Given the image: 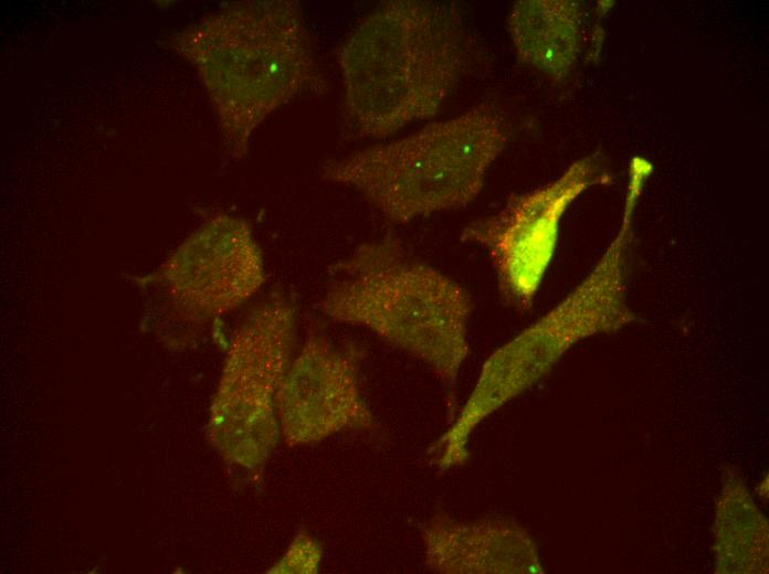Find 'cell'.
<instances>
[{
	"label": "cell",
	"mask_w": 769,
	"mask_h": 574,
	"mask_svg": "<svg viewBox=\"0 0 769 574\" xmlns=\"http://www.w3.org/2000/svg\"><path fill=\"white\" fill-rule=\"evenodd\" d=\"M337 59L347 119L360 137L382 139L438 113L470 49L456 6L392 0L357 24Z\"/></svg>",
	"instance_id": "6da1fadb"
},
{
	"label": "cell",
	"mask_w": 769,
	"mask_h": 574,
	"mask_svg": "<svg viewBox=\"0 0 769 574\" xmlns=\"http://www.w3.org/2000/svg\"><path fill=\"white\" fill-rule=\"evenodd\" d=\"M172 44L199 74L233 157L246 152L252 134L278 107L327 88L296 1L231 3Z\"/></svg>",
	"instance_id": "7a4b0ae2"
},
{
	"label": "cell",
	"mask_w": 769,
	"mask_h": 574,
	"mask_svg": "<svg viewBox=\"0 0 769 574\" xmlns=\"http://www.w3.org/2000/svg\"><path fill=\"white\" fill-rule=\"evenodd\" d=\"M330 274L322 312L367 328L424 363L447 391V403L455 404L471 352V293L392 236L360 244Z\"/></svg>",
	"instance_id": "3957f363"
},
{
	"label": "cell",
	"mask_w": 769,
	"mask_h": 574,
	"mask_svg": "<svg viewBox=\"0 0 769 574\" xmlns=\"http://www.w3.org/2000/svg\"><path fill=\"white\" fill-rule=\"evenodd\" d=\"M635 210L633 202H625L615 237L584 278L485 360L459 413L428 449L435 469L444 472L467 464L476 428L548 374L577 342L614 332L636 319L628 305L625 281Z\"/></svg>",
	"instance_id": "277c9868"
},
{
	"label": "cell",
	"mask_w": 769,
	"mask_h": 574,
	"mask_svg": "<svg viewBox=\"0 0 769 574\" xmlns=\"http://www.w3.org/2000/svg\"><path fill=\"white\" fill-rule=\"evenodd\" d=\"M507 140L499 114L480 105L404 138L327 160L320 176L358 191L389 222L407 224L471 204Z\"/></svg>",
	"instance_id": "5b68a950"
},
{
	"label": "cell",
	"mask_w": 769,
	"mask_h": 574,
	"mask_svg": "<svg viewBox=\"0 0 769 574\" xmlns=\"http://www.w3.org/2000/svg\"><path fill=\"white\" fill-rule=\"evenodd\" d=\"M294 346L295 310L282 295L254 309L231 342L209 429L223 456L244 468L261 469L280 439L277 398Z\"/></svg>",
	"instance_id": "8992f818"
},
{
	"label": "cell",
	"mask_w": 769,
	"mask_h": 574,
	"mask_svg": "<svg viewBox=\"0 0 769 574\" xmlns=\"http://www.w3.org/2000/svg\"><path fill=\"white\" fill-rule=\"evenodd\" d=\"M610 182L605 157L596 151L573 161L556 180L512 194L501 210L463 227L461 241L486 252L507 306L519 312L531 309L565 212L588 189Z\"/></svg>",
	"instance_id": "52a82bcc"
},
{
	"label": "cell",
	"mask_w": 769,
	"mask_h": 574,
	"mask_svg": "<svg viewBox=\"0 0 769 574\" xmlns=\"http://www.w3.org/2000/svg\"><path fill=\"white\" fill-rule=\"evenodd\" d=\"M175 307L194 320L224 316L253 298L265 281L264 259L250 225L219 214L193 231L161 269Z\"/></svg>",
	"instance_id": "ba28073f"
},
{
	"label": "cell",
	"mask_w": 769,
	"mask_h": 574,
	"mask_svg": "<svg viewBox=\"0 0 769 574\" xmlns=\"http://www.w3.org/2000/svg\"><path fill=\"white\" fill-rule=\"evenodd\" d=\"M359 348L309 338L293 357L278 393L281 435L288 445L322 440L345 429H369L375 415L360 386Z\"/></svg>",
	"instance_id": "9c48e42d"
},
{
	"label": "cell",
	"mask_w": 769,
	"mask_h": 574,
	"mask_svg": "<svg viewBox=\"0 0 769 574\" xmlns=\"http://www.w3.org/2000/svg\"><path fill=\"white\" fill-rule=\"evenodd\" d=\"M425 567L439 574L542 573L537 546L512 520L440 511L420 525Z\"/></svg>",
	"instance_id": "30bf717a"
},
{
	"label": "cell",
	"mask_w": 769,
	"mask_h": 574,
	"mask_svg": "<svg viewBox=\"0 0 769 574\" xmlns=\"http://www.w3.org/2000/svg\"><path fill=\"white\" fill-rule=\"evenodd\" d=\"M584 13L576 1H517L507 26L518 60L554 81L567 78L582 51Z\"/></svg>",
	"instance_id": "8fae6325"
},
{
	"label": "cell",
	"mask_w": 769,
	"mask_h": 574,
	"mask_svg": "<svg viewBox=\"0 0 769 574\" xmlns=\"http://www.w3.org/2000/svg\"><path fill=\"white\" fill-rule=\"evenodd\" d=\"M318 543L307 534H299L293 541L285 555L272 568L278 573H314L320 562Z\"/></svg>",
	"instance_id": "7c38bea8"
}]
</instances>
